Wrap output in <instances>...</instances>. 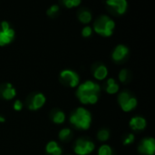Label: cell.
I'll return each instance as SVG.
<instances>
[{"mask_svg":"<svg viewBox=\"0 0 155 155\" xmlns=\"http://www.w3.org/2000/svg\"><path fill=\"white\" fill-rule=\"evenodd\" d=\"M71 135H72V131L70 129H68V128L62 129L59 132V134H58V137H59V139L61 141H67V140H69Z\"/></svg>","mask_w":155,"mask_h":155,"instance_id":"cell-19","label":"cell"},{"mask_svg":"<svg viewBox=\"0 0 155 155\" xmlns=\"http://www.w3.org/2000/svg\"><path fill=\"white\" fill-rule=\"evenodd\" d=\"M51 119L54 124H62L65 121V114L61 110H55L54 112H53V114L51 115Z\"/></svg>","mask_w":155,"mask_h":155,"instance_id":"cell-17","label":"cell"},{"mask_svg":"<svg viewBox=\"0 0 155 155\" xmlns=\"http://www.w3.org/2000/svg\"><path fill=\"white\" fill-rule=\"evenodd\" d=\"M113 154V150L112 148L107 145V144H104V145H102L99 150H98V155H112Z\"/></svg>","mask_w":155,"mask_h":155,"instance_id":"cell-21","label":"cell"},{"mask_svg":"<svg viewBox=\"0 0 155 155\" xmlns=\"http://www.w3.org/2000/svg\"><path fill=\"white\" fill-rule=\"evenodd\" d=\"M92 34H93V28H92L91 26H89V25L85 26V27L83 28V30H82V35H83L84 37H85V38L90 37V36L92 35Z\"/></svg>","mask_w":155,"mask_h":155,"instance_id":"cell-25","label":"cell"},{"mask_svg":"<svg viewBox=\"0 0 155 155\" xmlns=\"http://www.w3.org/2000/svg\"><path fill=\"white\" fill-rule=\"evenodd\" d=\"M134 142V135L133 134H129L125 138H124V142H123V143H124V145H130V144H132Z\"/></svg>","mask_w":155,"mask_h":155,"instance_id":"cell-26","label":"cell"},{"mask_svg":"<svg viewBox=\"0 0 155 155\" xmlns=\"http://www.w3.org/2000/svg\"><path fill=\"white\" fill-rule=\"evenodd\" d=\"M114 28H115V23L108 15L99 16L94 24V32L104 37L111 36L114 33Z\"/></svg>","mask_w":155,"mask_h":155,"instance_id":"cell-3","label":"cell"},{"mask_svg":"<svg viewBox=\"0 0 155 155\" xmlns=\"http://www.w3.org/2000/svg\"><path fill=\"white\" fill-rule=\"evenodd\" d=\"M105 4L111 7L116 15H124L128 7V3L125 0H108Z\"/></svg>","mask_w":155,"mask_h":155,"instance_id":"cell-10","label":"cell"},{"mask_svg":"<svg viewBox=\"0 0 155 155\" xmlns=\"http://www.w3.org/2000/svg\"><path fill=\"white\" fill-rule=\"evenodd\" d=\"M71 124L79 130H87L92 124L91 113L83 107H78L73 112L69 119Z\"/></svg>","mask_w":155,"mask_h":155,"instance_id":"cell-2","label":"cell"},{"mask_svg":"<svg viewBox=\"0 0 155 155\" xmlns=\"http://www.w3.org/2000/svg\"><path fill=\"white\" fill-rule=\"evenodd\" d=\"M100 85L91 80H87L78 85L76 96L83 104H95L99 100Z\"/></svg>","mask_w":155,"mask_h":155,"instance_id":"cell-1","label":"cell"},{"mask_svg":"<svg viewBox=\"0 0 155 155\" xmlns=\"http://www.w3.org/2000/svg\"><path fill=\"white\" fill-rule=\"evenodd\" d=\"M78 19L83 24H89L92 21V14L87 9H83L78 13Z\"/></svg>","mask_w":155,"mask_h":155,"instance_id":"cell-18","label":"cell"},{"mask_svg":"<svg viewBox=\"0 0 155 155\" xmlns=\"http://www.w3.org/2000/svg\"><path fill=\"white\" fill-rule=\"evenodd\" d=\"M0 95L5 100H12L16 95V90L11 84L6 83L0 88Z\"/></svg>","mask_w":155,"mask_h":155,"instance_id":"cell-12","label":"cell"},{"mask_svg":"<svg viewBox=\"0 0 155 155\" xmlns=\"http://www.w3.org/2000/svg\"><path fill=\"white\" fill-rule=\"evenodd\" d=\"M60 79L64 84L69 85L72 88L77 87L80 83V78L77 73L70 69H65V70L61 71Z\"/></svg>","mask_w":155,"mask_h":155,"instance_id":"cell-7","label":"cell"},{"mask_svg":"<svg viewBox=\"0 0 155 155\" xmlns=\"http://www.w3.org/2000/svg\"><path fill=\"white\" fill-rule=\"evenodd\" d=\"M65 7L67 8H73V7H76L81 4L80 0H64L62 2Z\"/></svg>","mask_w":155,"mask_h":155,"instance_id":"cell-23","label":"cell"},{"mask_svg":"<svg viewBox=\"0 0 155 155\" xmlns=\"http://www.w3.org/2000/svg\"><path fill=\"white\" fill-rule=\"evenodd\" d=\"M146 124V120L142 116L133 117L129 122V125L131 129L134 131H143L145 129Z\"/></svg>","mask_w":155,"mask_h":155,"instance_id":"cell-13","label":"cell"},{"mask_svg":"<svg viewBox=\"0 0 155 155\" xmlns=\"http://www.w3.org/2000/svg\"><path fill=\"white\" fill-rule=\"evenodd\" d=\"M58 11H59V6L57 5H53L47 9L46 14L48 16H54V15H56L58 13Z\"/></svg>","mask_w":155,"mask_h":155,"instance_id":"cell-24","label":"cell"},{"mask_svg":"<svg viewBox=\"0 0 155 155\" xmlns=\"http://www.w3.org/2000/svg\"><path fill=\"white\" fill-rule=\"evenodd\" d=\"M118 78H119L120 82L125 84L129 79V72H128V70L127 69H122L120 71L119 74H118Z\"/></svg>","mask_w":155,"mask_h":155,"instance_id":"cell-22","label":"cell"},{"mask_svg":"<svg viewBox=\"0 0 155 155\" xmlns=\"http://www.w3.org/2000/svg\"><path fill=\"white\" fill-rule=\"evenodd\" d=\"M93 74L96 80H99V81L104 80L108 75V69L104 64L96 65L93 71Z\"/></svg>","mask_w":155,"mask_h":155,"instance_id":"cell-14","label":"cell"},{"mask_svg":"<svg viewBox=\"0 0 155 155\" xmlns=\"http://www.w3.org/2000/svg\"><path fill=\"white\" fill-rule=\"evenodd\" d=\"M5 119L3 116H0V123L3 124V123H5Z\"/></svg>","mask_w":155,"mask_h":155,"instance_id":"cell-28","label":"cell"},{"mask_svg":"<svg viewBox=\"0 0 155 155\" xmlns=\"http://www.w3.org/2000/svg\"><path fill=\"white\" fill-rule=\"evenodd\" d=\"M15 37V30L12 29L6 21H2L0 24V46L9 45Z\"/></svg>","mask_w":155,"mask_h":155,"instance_id":"cell-6","label":"cell"},{"mask_svg":"<svg viewBox=\"0 0 155 155\" xmlns=\"http://www.w3.org/2000/svg\"><path fill=\"white\" fill-rule=\"evenodd\" d=\"M118 104L124 112L129 113L137 106V99L129 92L124 91L118 95Z\"/></svg>","mask_w":155,"mask_h":155,"instance_id":"cell-4","label":"cell"},{"mask_svg":"<svg viewBox=\"0 0 155 155\" xmlns=\"http://www.w3.org/2000/svg\"><path fill=\"white\" fill-rule=\"evenodd\" d=\"M105 91L109 94H117L118 93V91H119V85H118V84L115 82V80L114 78H109L107 80Z\"/></svg>","mask_w":155,"mask_h":155,"instance_id":"cell-16","label":"cell"},{"mask_svg":"<svg viewBox=\"0 0 155 155\" xmlns=\"http://www.w3.org/2000/svg\"><path fill=\"white\" fill-rule=\"evenodd\" d=\"M129 54V49L127 46L124 45H118L113 51L112 54V58L114 62L120 63L125 59V57Z\"/></svg>","mask_w":155,"mask_h":155,"instance_id":"cell-11","label":"cell"},{"mask_svg":"<svg viewBox=\"0 0 155 155\" xmlns=\"http://www.w3.org/2000/svg\"><path fill=\"white\" fill-rule=\"evenodd\" d=\"M45 101H46V98H45V94H43L42 93H37V94L32 95L31 98L28 100V103H27L28 109L31 111L39 110L40 108H42L45 105Z\"/></svg>","mask_w":155,"mask_h":155,"instance_id":"cell-9","label":"cell"},{"mask_svg":"<svg viewBox=\"0 0 155 155\" xmlns=\"http://www.w3.org/2000/svg\"><path fill=\"white\" fill-rule=\"evenodd\" d=\"M45 151H46L47 154L50 155H61L63 153L62 148L54 141H51L46 144Z\"/></svg>","mask_w":155,"mask_h":155,"instance_id":"cell-15","label":"cell"},{"mask_svg":"<svg viewBox=\"0 0 155 155\" xmlns=\"http://www.w3.org/2000/svg\"><path fill=\"white\" fill-rule=\"evenodd\" d=\"M23 106H24V104H23V103H22L20 100H16V101L14 103V104H13V108H14V110L16 111V112L21 111V110L23 109Z\"/></svg>","mask_w":155,"mask_h":155,"instance_id":"cell-27","label":"cell"},{"mask_svg":"<svg viewBox=\"0 0 155 155\" xmlns=\"http://www.w3.org/2000/svg\"><path fill=\"white\" fill-rule=\"evenodd\" d=\"M95 149L94 143L85 138H79L76 140L74 151L77 155H88L92 153Z\"/></svg>","mask_w":155,"mask_h":155,"instance_id":"cell-5","label":"cell"},{"mask_svg":"<svg viewBox=\"0 0 155 155\" xmlns=\"http://www.w3.org/2000/svg\"><path fill=\"white\" fill-rule=\"evenodd\" d=\"M138 151L141 154L154 155L155 140L153 137H146L143 139L138 146Z\"/></svg>","mask_w":155,"mask_h":155,"instance_id":"cell-8","label":"cell"},{"mask_svg":"<svg viewBox=\"0 0 155 155\" xmlns=\"http://www.w3.org/2000/svg\"><path fill=\"white\" fill-rule=\"evenodd\" d=\"M110 137V132L107 129H102L97 133V139L100 142H106Z\"/></svg>","mask_w":155,"mask_h":155,"instance_id":"cell-20","label":"cell"}]
</instances>
